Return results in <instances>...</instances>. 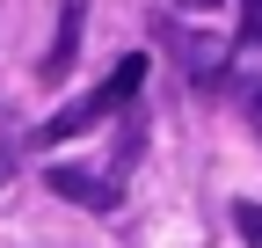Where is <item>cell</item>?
Returning <instances> with one entry per match:
<instances>
[{
  "mask_svg": "<svg viewBox=\"0 0 262 248\" xmlns=\"http://www.w3.org/2000/svg\"><path fill=\"white\" fill-rule=\"evenodd\" d=\"M226 58H233V37H211V29H182L175 37V66L196 88H219L226 80Z\"/></svg>",
  "mask_w": 262,
  "mask_h": 248,
  "instance_id": "2",
  "label": "cell"
},
{
  "mask_svg": "<svg viewBox=\"0 0 262 248\" xmlns=\"http://www.w3.org/2000/svg\"><path fill=\"white\" fill-rule=\"evenodd\" d=\"M248 117H255V132H262V95H255V102H248Z\"/></svg>",
  "mask_w": 262,
  "mask_h": 248,
  "instance_id": "8",
  "label": "cell"
},
{
  "mask_svg": "<svg viewBox=\"0 0 262 248\" xmlns=\"http://www.w3.org/2000/svg\"><path fill=\"white\" fill-rule=\"evenodd\" d=\"M241 44L262 51V0H241Z\"/></svg>",
  "mask_w": 262,
  "mask_h": 248,
  "instance_id": "5",
  "label": "cell"
},
{
  "mask_svg": "<svg viewBox=\"0 0 262 248\" xmlns=\"http://www.w3.org/2000/svg\"><path fill=\"white\" fill-rule=\"evenodd\" d=\"M8 175H15V153H8V146H0V182H8Z\"/></svg>",
  "mask_w": 262,
  "mask_h": 248,
  "instance_id": "7",
  "label": "cell"
},
{
  "mask_svg": "<svg viewBox=\"0 0 262 248\" xmlns=\"http://www.w3.org/2000/svg\"><path fill=\"white\" fill-rule=\"evenodd\" d=\"M80 22H88V0H66V8H58V44L44 51V80H58L66 66H73V51H80Z\"/></svg>",
  "mask_w": 262,
  "mask_h": 248,
  "instance_id": "4",
  "label": "cell"
},
{
  "mask_svg": "<svg viewBox=\"0 0 262 248\" xmlns=\"http://www.w3.org/2000/svg\"><path fill=\"white\" fill-rule=\"evenodd\" d=\"M139 80H146V51H124L117 66H110V80L95 88V95H80V102H66L58 117H44V146H66V139H80V132H95L102 117H117V110H131V95H139Z\"/></svg>",
  "mask_w": 262,
  "mask_h": 248,
  "instance_id": "1",
  "label": "cell"
},
{
  "mask_svg": "<svg viewBox=\"0 0 262 248\" xmlns=\"http://www.w3.org/2000/svg\"><path fill=\"white\" fill-rule=\"evenodd\" d=\"M233 226H241V241L262 248V204H233Z\"/></svg>",
  "mask_w": 262,
  "mask_h": 248,
  "instance_id": "6",
  "label": "cell"
},
{
  "mask_svg": "<svg viewBox=\"0 0 262 248\" xmlns=\"http://www.w3.org/2000/svg\"><path fill=\"white\" fill-rule=\"evenodd\" d=\"M44 182H51L66 204H88V212H117V204H124L117 182H110V175H88V168H51Z\"/></svg>",
  "mask_w": 262,
  "mask_h": 248,
  "instance_id": "3",
  "label": "cell"
}]
</instances>
